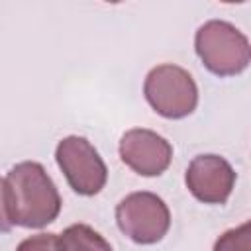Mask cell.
<instances>
[{
    "label": "cell",
    "instance_id": "3957f363",
    "mask_svg": "<svg viewBox=\"0 0 251 251\" xmlns=\"http://www.w3.org/2000/svg\"><path fill=\"white\" fill-rule=\"evenodd\" d=\"M143 94L149 106L167 120L186 118L198 106V86L192 75L173 63L157 65L147 73Z\"/></svg>",
    "mask_w": 251,
    "mask_h": 251
},
{
    "label": "cell",
    "instance_id": "5b68a950",
    "mask_svg": "<svg viewBox=\"0 0 251 251\" xmlns=\"http://www.w3.org/2000/svg\"><path fill=\"white\" fill-rule=\"evenodd\" d=\"M55 161L69 186L80 196L98 194L108 180V169L96 147L82 135H67L57 143Z\"/></svg>",
    "mask_w": 251,
    "mask_h": 251
},
{
    "label": "cell",
    "instance_id": "8992f818",
    "mask_svg": "<svg viewBox=\"0 0 251 251\" xmlns=\"http://www.w3.org/2000/svg\"><path fill=\"white\" fill-rule=\"evenodd\" d=\"M237 175L233 167L220 155L206 153L194 157L184 173L190 194L202 204H226L235 188Z\"/></svg>",
    "mask_w": 251,
    "mask_h": 251
},
{
    "label": "cell",
    "instance_id": "6da1fadb",
    "mask_svg": "<svg viewBox=\"0 0 251 251\" xmlns=\"http://www.w3.org/2000/svg\"><path fill=\"white\" fill-rule=\"evenodd\" d=\"M6 212L12 226L39 229L55 222L61 212V194L41 163L22 161L6 178Z\"/></svg>",
    "mask_w": 251,
    "mask_h": 251
},
{
    "label": "cell",
    "instance_id": "ba28073f",
    "mask_svg": "<svg viewBox=\"0 0 251 251\" xmlns=\"http://www.w3.org/2000/svg\"><path fill=\"white\" fill-rule=\"evenodd\" d=\"M61 251H114L112 245L94 227L86 224H73L59 235Z\"/></svg>",
    "mask_w": 251,
    "mask_h": 251
},
{
    "label": "cell",
    "instance_id": "277c9868",
    "mask_svg": "<svg viewBox=\"0 0 251 251\" xmlns=\"http://www.w3.org/2000/svg\"><path fill=\"white\" fill-rule=\"evenodd\" d=\"M120 231L137 245L159 243L171 227V212L165 200L153 192H131L116 206Z\"/></svg>",
    "mask_w": 251,
    "mask_h": 251
},
{
    "label": "cell",
    "instance_id": "7a4b0ae2",
    "mask_svg": "<svg viewBox=\"0 0 251 251\" xmlns=\"http://www.w3.org/2000/svg\"><path fill=\"white\" fill-rule=\"evenodd\" d=\"M194 51L202 65L216 76H235L251 61L247 35L226 20L204 22L196 29Z\"/></svg>",
    "mask_w": 251,
    "mask_h": 251
},
{
    "label": "cell",
    "instance_id": "30bf717a",
    "mask_svg": "<svg viewBox=\"0 0 251 251\" xmlns=\"http://www.w3.org/2000/svg\"><path fill=\"white\" fill-rule=\"evenodd\" d=\"M16 251H61L57 233H35L20 241Z\"/></svg>",
    "mask_w": 251,
    "mask_h": 251
},
{
    "label": "cell",
    "instance_id": "9c48e42d",
    "mask_svg": "<svg viewBox=\"0 0 251 251\" xmlns=\"http://www.w3.org/2000/svg\"><path fill=\"white\" fill-rule=\"evenodd\" d=\"M212 251H251V224L243 222L237 227H231L224 231Z\"/></svg>",
    "mask_w": 251,
    "mask_h": 251
},
{
    "label": "cell",
    "instance_id": "52a82bcc",
    "mask_svg": "<svg viewBox=\"0 0 251 251\" xmlns=\"http://www.w3.org/2000/svg\"><path fill=\"white\" fill-rule=\"evenodd\" d=\"M120 159L141 176L163 175L173 161V145L153 129L133 127L120 139Z\"/></svg>",
    "mask_w": 251,
    "mask_h": 251
},
{
    "label": "cell",
    "instance_id": "8fae6325",
    "mask_svg": "<svg viewBox=\"0 0 251 251\" xmlns=\"http://www.w3.org/2000/svg\"><path fill=\"white\" fill-rule=\"evenodd\" d=\"M12 227L14 226L6 212V184H4V178L0 176V231H10Z\"/></svg>",
    "mask_w": 251,
    "mask_h": 251
}]
</instances>
